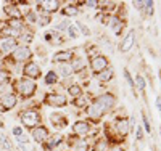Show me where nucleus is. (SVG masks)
Instances as JSON below:
<instances>
[{
	"mask_svg": "<svg viewBox=\"0 0 161 151\" xmlns=\"http://www.w3.org/2000/svg\"><path fill=\"white\" fill-rule=\"evenodd\" d=\"M0 143H2V146H3L5 151H13V143L10 142V138H8L5 133H0Z\"/></svg>",
	"mask_w": 161,
	"mask_h": 151,
	"instance_id": "37998d69",
	"label": "nucleus"
},
{
	"mask_svg": "<svg viewBox=\"0 0 161 151\" xmlns=\"http://www.w3.org/2000/svg\"><path fill=\"white\" fill-rule=\"evenodd\" d=\"M10 92H13V79L0 84V95H5V93H10Z\"/></svg>",
	"mask_w": 161,
	"mask_h": 151,
	"instance_id": "c03bdc74",
	"label": "nucleus"
},
{
	"mask_svg": "<svg viewBox=\"0 0 161 151\" xmlns=\"http://www.w3.org/2000/svg\"><path fill=\"white\" fill-rule=\"evenodd\" d=\"M106 27L116 35V37H123V34L127 29V19L121 18L118 15H110L108 21H106Z\"/></svg>",
	"mask_w": 161,
	"mask_h": 151,
	"instance_id": "1a4fd4ad",
	"label": "nucleus"
},
{
	"mask_svg": "<svg viewBox=\"0 0 161 151\" xmlns=\"http://www.w3.org/2000/svg\"><path fill=\"white\" fill-rule=\"evenodd\" d=\"M134 151H142V149H140L139 146H136V148H134Z\"/></svg>",
	"mask_w": 161,
	"mask_h": 151,
	"instance_id": "5fc2aeb1",
	"label": "nucleus"
},
{
	"mask_svg": "<svg viewBox=\"0 0 161 151\" xmlns=\"http://www.w3.org/2000/svg\"><path fill=\"white\" fill-rule=\"evenodd\" d=\"M47 119H48L50 127L55 130V132H63L66 127L69 126V117H68V114H66V113H63L61 109L50 111L48 116H47Z\"/></svg>",
	"mask_w": 161,
	"mask_h": 151,
	"instance_id": "423d86ee",
	"label": "nucleus"
},
{
	"mask_svg": "<svg viewBox=\"0 0 161 151\" xmlns=\"http://www.w3.org/2000/svg\"><path fill=\"white\" fill-rule=\"evenodd\" d=\"M136 40H137L136 29H129V31L123 35L121 42L118 44V50H119V53H129V51L134 48V45H136Z\"/></svg>",
	"mask_w": 161,
	"mask_h": 151,
	"instance_id": "a211bd4d",
	"label": "nucleus"
},
{
	"mask_svg": "<svg viewBox=\"0 0 161 151\" xmlns=\"http://www.w3.org/2000/svg\"><path fill=\"white\" fill-rule=\"evenodd\" d=\"M50 133H52L50 127H47L45 124H40V126H37V127L29 130V138H32V142H36L37 145H42V143L47 142Z\"/></svg>",
	"mask_w": 161,
	"mask_h": 151,
	"instance_id": "f3484780",
	"label": "nucleus"
},
{
	"mask_svg": "<svg viewBox=\"0 0 161 151\" xmlns=\"http://www.w3.org/2000/svg\"><path fill=\"white\" fill-rule=\"evenodd\" d=\"M142 129H143L145 135H152V122L145 111H142Z\"/></svg>",
	"mask_w": 161,
	"mask_h": 151,
	"instance_id": "c9c22d12",
	"label": "nucleus"
},
{
	"mask_svg": "<svg viewBox=\"0 0 161 151\" xmlns=\"http://www.w3.org/2000/svg\"><path fill=\"white\" fill-rule=\"evenodd\" d=\"M58 151H69V149H58Z\"/></svg>",
	"mask_w": 161,
	"mask_h": 151,
	"instance_id": "4d7b16f0",
	"label": "nucleus"
},
{
	"mask_svg": "<svg viewBox=\"0 0 161 151\" xmlns=\"http://www.w3.org/2000/svg\"><path fill=\"white\" fill-rule=\"evenodd\" d=\"M3 71H10L8 67H7V63L3 58H0V73H3Z\"/></svg>",
	"mask_w": 161,
	"mask_h": 151,
	"instance_id": "3c124183",
	"label": "nucleus"
},
{
	"mask_svg": "<svg viewBox=\"0 0 161 151\" xmlns=\"http://www.w3.org/2000/svg\"><path fill=\"white\" fill-rule=\"evenodd\" d=\"M44 40L47 44H50V45H57V44H64L66 37L63 34L57 32L55 29H48V31L44 32Z\"/></svg>",
	"mask_w": 161,
	"mask_h": 151,
	"instance_id": "b1692460",
	"label": "nucleus"
},
{
	"mask_svg": "<svg viewBox=\"0 0 161 151\" xmlns=\"http://www.w3.org/2000/svg\"><path fill=\"white\" fill-rule=\"evenodd\" d=\"M19 103V98L15 92H10V93H5V95H0V111L3 113H10L13 111Z\"/></svg>",
	"mask_w": 161,
	"mask_h": 151,
	"instance_id": "dca6fc26",
	"label": "nucleus"
},
{
	"mask_svg": "<svg viewBox=\"0 0 161 151\" xmlns=\"http://www.w3.org/2000/svg\"><path fill=\"white\" fill-rule=\"evenodd\" d=\"M32 58H34V50L29 47V45H18L15 50H13L7 58H3L5 60V63H7V67L8 69H11L13 66H23V64H26V63H29V61H32Z\"/></svg>",
	"mask_w": 161,
	"mask_h": 151,
	"instance_id": "f03ea898",
	"label": "nucleus"
},
{
	"mask_svg": "<svg viewBox=\"0 0 161 151\" xmlns=\"http://www.w3.org/2000/svg\"><path fill=\"white\" fill-rule=\"evenodd\" d=\"M69 64H71V69H73V74L74 76L84 74L89 69V58L86 57V55H79L77 53Z\"/></svg>",
	"mask_w": 161,
	"mask_h": 151,
	"instance_id": "6ab92c4d",
	"label": "nucleus"
},
{
	"mask_svg": "<svg viewBox=\"0 0 161 151\" xmlns=\"http://www.w3.org/2000/svg\"><path fill=\"white\" fill-rule=\"evenodd\" d=\"M64 2H61V0H42V2H37L36 5V11L37 13H47V15H55V13H58L61 10Z\"/></svg>",
	"mask_w": 161,
	"mask_h": 151,
	"instance_id": "ddd939ff",
	"label": "nucleus"
},
{
	"mask_svg": "<svg viewBox=\"0 0 161 151\" xmlns=\"http://www.w3.org/2000/svg\"><path fill=\"white\" fill-rule=\"evenodd\" d=\"M18 151H29V149H28V145H21V143H18Z\"/></svg>",
	"mask_w": 161,
	"mask_h": 151,
	"instance_id": "864d4df0",
	"label": "nucleus"
},
{
	"mask_svg": "<svg viewBox=\"0 0 161 151\" xmlns=\"http://www.w3.org/2000/svg\"><path fill=\"white\" fill-rule=\"evenodd\" d=\"M37 90H39V85L36 80H31V79L23 77V76L13 79V92L18 95V98L21 101L34 100Z\"/></svg>",
	"mask_w": 161,
	"mask_h": 151,
	"instance_id": "f257e3e1",
	"label": "nucleus"
},
{
	"mask_svg": "<svg viewBox=\"0 0 161 151\" xmlns=\"http://www.w3.org/2000/svg\"><path fill=\"white\" fill-rule=\"evenodd\" d=\"M64 145L69 148V151H90V140L87 138H77L73 133L64 137Z\"/></svg>",
	"mask_w": 161,
	"mask_h": 151,
	"instance_id": "9b49d317",
	"label": "nucleus"
},
{
	"mask_svg": "<svg viewBox=\"0 0 161 151\" xmlns=\"http://www.w3.org/2000/svg\"><path fill=\"white\" fill-rule=\"evenodd\" d=\"M132 7L142 15V11H143V0H134V2H132Z\"/></svg>",
	"mask_w": 161,
	"mask_h": 151,
	"instance_id": "09e8293b",
	"label": "nucleus"
},
{
	"mask_svg": "<svg viewBox=\"0 0 161 151\" xmlns=\"http://www.w3.org/2000/svg\"><path fill=\"white\" fill-rule=\"evenodd\" d=\"M74 26L77 27V31H79V34H80V35H86V37H89V35L92 34L90 27H89L86 23H82V21H79V19H77V21L74 23Z\"/></svg>",
	"mask_w": 161,
	"mask_h": 151,
	"instance_id": "e433bc0d",
	"label": "nucleus"
},
{
	"mask_svg": "<svg viewBox=\"0 0 161 151\" xmlns=\"http://www.w3.org/2000/svg\"><path fill=\"white\" fill-rule=\"evenodd\" d=\"M84 113H86V119H89L93 126H98L100 122L103 121V117L106 116V114H105V111L102 109V106H100V105H97L93 100H92V103L89 105V108L86 109Z\"/></svg>",
	"mask_w": 161,
	"mask_h": 151,
	"instance_id": "2eb2a0df",
	"label": "nucleus"
},
{
	"mask_svg": "<svg viewBox=\"0 0 161 151\" xmlns=\"http://www.w3.org/2000/svg\"><path fill=\"white\" fill-rule=\"evenodd\" d=\"M159 82H161V69H159Z\"/></svg>",
	"mask_w": 161,
	"mask_h": 151,
	"instance_id": "6e6d98bb",
	"label": "nucleus"
},
{
	"mask_svg": "<svg viewBox=\"0 0 161 151\" xmlns=\"http://www.w3.org/2000/svg\"><path fill=\"white\" fill-rule=\"evenodd\" d=\"M134 137H136V142H139V143H142L145 140V132H143L142 126L137 124L136 127H134Z\"/></svg>",
	"mask_w": 161,
	"mask_h": 151,
	"instance_id": "79ce46f5",
	"label": "nucleus"
},
{
	"mask_svg": "<svg viewBox=\"0 0 161 151\" xmlns=\"http://www.w3.org/2000/svg\"><path fill=\"white\" fill-rule=\"evenodd\" d=\"M123 76H124V80L127 82V85L132 89V92L136 93V84H134V76L130 74V71L127 69V67H124L123 69Z\"/></svg>",
	"mask_w": 161,
	"mask_h": 151,
	"instance_id": "58836bf2",
	"label": "nucleus"
},
{
	"mask_svg": "<svg viewBox=\"0 0 161 151\" xmlns=\"http://www.w3.org/2000/svg\"><path fill=\"white\" fill-rule=\"evenodd\" d=\"M40 105H45L48 108H55V109H61V108H66L69 105V98L66 97V93H63V92L50 90V92H45L42 95Z\"/></svg>",
	"mask_w": 161,
	"mask_h": 151,
	"instance_id": "39448f33",
	"label": "nucleus"
},
{
	"mask_svg": "<svg viewBox=\"0 0 161 151\" xmlns=\"http://www.w3.org/2000/svg\"><path fill=\"white\" fill-rule=\"evenodd\" d=\"M69 24H71V19H61L60 23H57V24H55V31H57V32H60V34H64Z\"/></svg>",
	"mask_w": 161,
	"mask_h": 151,
	"instance_id": "ea45409f",
	"label": "nucleus"
},
{
	"mask_svg": "<svg viewBox=\"0 0 161 151\" xmlns=\"http://www.w3.org/2000/svg\"><path fill=\"white\" fill-rule=\"evenodd\" d=\"M42 82H44V85L45 87H57L58 84H60V77H58V74L53 71V67L52 69H48L44 76H42Z\"/></svg>",
	"mask_w": 161,
	"mask_h": 151,
	"instance_id": "bb28decb",
	"label": "nucleus"
},
{
	"mask_svg": "<svg viewBox=\"0 0 161 151\" xmlns=\"http://www.w3.org/2000/svg\"><path fill=\"white\" fill-rule=\"evenodd\" d=\"M155 105H156V109H158V113H159V116H161V95H158V97H156Z\"/></svg>",
	"mask_w": 161,
	"mask_h": 151,
	"instance_id": "603ef678",
	"label": "nucleus"
},
{
	"mask_svg": "<svg viewBox=\"0 0 161 151\" xmlns=\"http://www.w3.org/2000/svg\"><path fill=\"white\" fill-rule=\"evenodd\" d=\"M19 121H21V127L23 129H34L37 126L42 124V113L37 106H31V108H26L19 113Z\"/></svg>",
	"mask_w": 161,
	"mask_h": 151,
	"instance_id": "7ed1b4c3",
	"label": "nucleus"
},
{
	"mask_svg": "<svg viewBox=\"0 0 161 151\" xmlns=\"http://www.w3.org/2000/svg\"><path fill=\"white\" fill-rule=\"evenodd\" d=\"M134 84H136V90H139L142 95H145V92H147V79H145V76L136 74V77H134Z\"/></svg>",
	"mask_w": 161,
	"mask_h": 151,
	"instance_id": "473e14b6",
	"label": "nucleus"
},
{
	"mask_svg": "<svg viewBox=\"0 0 161 151\" xmlns=\"http://www.w3.org/2000/svg\"><path fill=\"white\" fill-rule=\"evenodd\" d=\"M11 133H13V137H15V140H16L18 137H21V135L26 133V132H24V129H23L21 126H15V127L11 129Z\"/></svg>",
	"mask_w": 161,
	"mask_h": 151,
	"instance_id": "49530a36",
	"label": "nucleus"
},
{
	"mask_svg": "<svg viewBox=\"0 0 161 151\" xmlns=\"http://www.w3.org/2000/svg\"><path fill=\"white\" fill-rule=\"evenodd\" d=\"M110 142L105 138V137H97L95 140L92 142V145H90V151H108L110 149Z\"/></svg>",
	"mask_w": 161,
	"mask_h": 151,
	"instance_id": "c756f323",
	"label": "nucleus"
},
{
	"mask_svg": "<svg viewBox=\"0 0 161 151\" xmlns=\"http://www.w3.org/2000/svg\"><path fill=\"white\" fill-rule=\"evenodd\" d=\"M21 76L23 77H28V79H31V80H39V79H42V67H40V64L37 63V61H29V63H26V64H23V67H21Z\"/></svg>",
	"mask_w": 161,
	"mask_h": 151,
	"instance_id": "f8f14e48",
	"label": "nucleus"
},
{
	"mask_svg": "<svg viewBox=\"0 0 161 151\" xmlns=\"http://www.w3.org/2000/svg\"><path fill=\"white\" fill-rule=\"evenodd\" d=\"M77 7H86L89 10H97L98 7V0H84V2H76Z\"/></svg>",
	"mask_w": 161,
	"mask_h": 151,
	"instance_id": "a19ab883",
	"label": "nucleus"
},
{
	"mask_svg": "<svg viewBox=\"0 0 161 151\" xmlns=\"http://www.w3.org/2000/svg\"><path fill=\"white\" fill-rule=\"evenodd\" d=\"M79 51V47H73V48H61V50H57L55 53L52 55V64H61V63H71L73 58L77 55Z\"/></svg>",
	"mask_w": 161,
	"mask_h": 151,
	"instance_id": "9d476101",
	"label": "nucleus"
},
{
	"mask_svg": "<svg viewBox=\"0 0 161 151\" xmlns=\"http://www.w3.org/2000/svg\"><path fill=\"white\" fill-rule=\"evenodd\" d=\"M153 13H155V2H153V0H143V11H142V16L152 18Z\"/></svg>",
	"mask_w": 161,
	"mask_h": 151,
	"instance_id": "72a5a7b5",
	"label": "nucleus"
},
{
	"mask_svg": "<svg viewBox=\"0 0 161 151\" xmlns=\"http://www.w3.org/2000/svg\"><path fill=\"white\" fill-rule=\"evenodd\" d=\"M10 79H13L11 71H3V73H0V84H3V82H7V80H10Z\"/></svg>",
	"mask_w": 161,
	"mask_h": 151,
	"instance_id": "de8ad7c7",
	"label": "nucleus"
},
{
	"mask_svg": "<svg viewBox=\"0 0 161 151\" xmlns=\"http://www.w3.org/2000/svg\"><path fill=\"white\" fill-rule=\"evenodd\" d=\"M93 101L97 105L102 106V109L105 111V114L108 116L111 114L114 109L118 108V95L114 92H110V90H105V92H100L97 95H93Z\"/></svg>",
	"mask_w": 161,
	"mask_h": 151,
	"instance_id": "20e7f679",
	"label": "nucleus"
},
{
	"mask_svg": "<svg viewBox=\"0 0 161 151\" xmlns=\"http://www.w3.org/2000/svg\"><path fill=\"white\" fill-rule=\"evenodd\" d=\"M119 2H113V0H98V7L97 10L103 15H114L116 8H118Z\"/></svg>",
	"mask_w": 161,
	"mask_h": 151,
	"instance_id": "393cba45",
	"label": "nucleus"
},
{
	"mask_svg": "<svg viewBox=\"0 0 161 151\" xmlns=\"http://www.w3.org/2000/svg\"><path fill=\"white\" fill-rule=\"evenodd\" d=\"M53 21L52 15H47V13H39V21H37V26L42 27V29H45L47 26H50Z\"/></svg>",
	"mask_w": 161,
	"mask_h": 151,
	"instance_id": "f704fd0d",
	"label": "nucleus"
},
{
	"mask_svg": "<svg viewBox=\"0 0 161 151\" xmlns=\"http://www.w3.org/2000/svg\"><path fill=\"white\" fill-rule=\"evenodd\" d=\"M64 35H66V39H71V40H76V39H79V31H77V27L71 23L69 26H68V29H66V32H64Z\"/></svg>",
	"mask_w": 161,
	"mask_h": 151,
	"instance_id": "4c0bfd02",
	"label": "nucleus"
},
{
	"mask_svg": "<svg viewBox=\"0 0 161 151\" xmlns=\"http://www.w3.org/2000/svg\"><path fill=\"white\" fill-rule=\"evenodd\" d=\"M3 13L8 16V19H23L21 8L16 5V2L5 3V5H3Z\"/></svg>",
	"mask_w": 161,
	"mask_h": 151,
	"instance_id": "5701e85b",
	"label": "nucleus"
},
{
	"mask_svg": "<svg viewBox=\"0 0 161 151\" xmlns=\"http://www.w3.org/2000/svg\"><path fill=\"white\" fill-rule=\"evenodd\" d=\"M19 45V40L16 37H5V35H0V55L2 57H8V55L15 50Z\"/></svg>",
	"mask_w": 161,
	"mask_h": 151,
	"instance_id": "aec40b11",
	"label": "nucleus"
},
{
	"mask_svg": "<svg viewBox=\"0 0 161 151\" xmlns=\"http://www.w3.org/2000/svg\"><path fill=\"white\" fill-rule=\"evenodd\" d=\"M92 95L89 93V92H84L80 97H77V98H74V100H71L69 103H71V106H74V108H77L79 111H86V109L89 108V105L92 103Z\"/></svg>",
	"mask_w": 161,
	"mask_h": 151,
	"instance_id": "412c9836",
	"label": "nucleus"
},
{
	"mask_svg": "<svg viewBox=\"0 0 161 151\" xmlns=\"http://www.w3.org/2000/svg\"><path fill=\"white\" fill-rule=\"evenodd\" d=\"M53 71L58 74L60 79H66V77H73V69H71V64L69 63H61V64H55Z\"/></svg>",
	"mask_w": 161,
	"mask_h": 151,
	"instance_id": "cd10ccee",
	"label": "nucleus"
},
{
	"mask_svg": "<svg viewBox=\"0 0 161 151\" xmlns=\"http://www.w3.org/2000/svg\"><path fill=\"white\" fill-rule=\"evenodd\" d=\"M110 66H111L110 64V58L106 57V55H103V53H97L95 57L89 58V71H90L92 77L100 74L105 69H108Z\"/></svg>",
	"mask_w": 161,
	"mask_h": 151,
	"instance_id": "6e6552de",
	"label": "nucleus"
},
{
	"mask_svg": "<svg viewBox=\"0 0 161 151\" xmlns=\"http://www.w3.org/2000/svg\"><path fill=\"white\" fill-rule=\"evenodd\" d=\"M74 82H76L74 76H73V77H66V79H60V84H58V87H61L63 90H66L69 85H73Z\"/></svg>",
	"mask_w": 161,
	"mask_h": 151,
	"instance_id": "a18cd8bd",
	"label": "nucleus"
},
{
	"mask_svg": "<svg viewBox=\"0 0 161 151\" xmlns=\"http://www.w3.org/2000/svg\"><path fill=\"white\" fill-rule=\"evenodd\" d=\"M92 132H93V124L86 117H79L71 124V133L74 137H77V138H87L89 140Z\"/></svg>",
	"mask_w": 161,
	"mask_h": 151,
	"instance_id": "0eeeda50",
	"label": "nucleus"
},
{
	"mask_svg": "<svg viewBox=\"0 0 161 151\" xmlns=\"http://www.w3.org/2000/svg\"><path fill=\"white\" fill-rule=\"evenodd\" d=\"M108 151H127V148L124 143H121V145H111Z\"/></svg>",
	"mask_w": 161,
	"mask_h": 151,
	"instance_id": "8fccbe9b",
	"label": "nucleus"
},
{
	"mask_svg": "<svg viewBox=\"0 0 161 151\" xmlns=\"http://www.w3.org/2000/svg\"><path fill=\"white\" fill-rule=\"evenodd\" d=\"M64 133L63 132H53L50 133V137L47 138L45 143H42V151H58V148H61L64 145Z\"/></svg>",
	"mask_w": 161,
	"mask_h": 151,
	"instance_id": "4468645a",
	"label": "nucleus"
},
{
	"mask_svg": "<svg viewBox=\"0 0 161 151\" xmlns=\"http://www.w3.org/2000/svg\"><path fill=\"white\" fill-rule=\"evenodd\" d=\"M86 90H84V85L80 84V82H74L73 85H69L68 89L64 90V93H66V97H71V100H74V98H77V97H80Z\"/></svg>",
	"mask_w": 161,
	"mask_h": 151,
	"instance_id": "c85d7f7f",
	"label": "nucleus"
},
{
	"mask_svg": "<svg viewBox=\"0 0 161 151\" xmlns=\"http://www.w3.org/2000/svg\"><path fill=\"white\" fill-rule=\"evenodd\" d=\"M79 13H80V8L77 7L76 2H64L60 10V15L64 18H76Z\"/></svg>",
	"mask_w": 161,
	"mask_h": 151,
	"instance_id": "4be33fe9",
	"label": "nucleus"
},
{
	"mask_svg": "<svg viewBox=\"0 0 161 151\" xmlns=\"http://www.w3.org/2000/svg\"><path fill=\"white\" fill-rule=\"evenodd\" d=\"M114 69H113V66H110L108 69H105V71H102L100 74H97V76H93V79H95V82H98L100 85H106V84H110V82L114 79Z\"/></svg>",
	"mask_w": 161,
	"mask_h": 151,
	"instance_id": "a878e982",
	"label": "nucleus"
},
{
	"mask_svg": "<svg viewBox=\"0 0 161 151\" xmlns=\"http://www.w3.org/2000/svg\"><path fill=\"white\" fill-rule=\"evenodd\" d=\"M23 21L26 23V26H37V21H39V13L34 10V8H28L26 10V13L23 15Z\"/></svg>",
	"mask_w": 161,
	"mask_h": 151,
	"instance_id": "7c9ffc66",
	"label": "nucleus"
},
{
	"mask_svg": "<svg viewBox=\"0 0 161 151\" xmlns=\"http://www.w3.org/2000/svg\"><path fill=\"white\" fill-rule=\"evenodd\" d=\"M5 26H8V27H11L13 31H16V32H23L24 31V27H26V23L23 21V19H7L5 21Z\"/></svg>",
	"mask_w": 161,
	"mask_h": 151,
	"instance_id": "2f4dec72",
	"label": "nucleus"
}]
</instances>
